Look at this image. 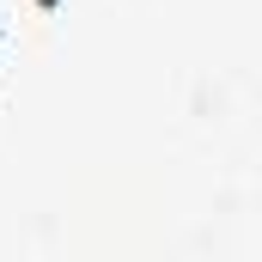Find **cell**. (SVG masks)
<instances>
[{
	"mask_svg": "<svg viewBox=\"0 0 262 262\" xmlns=\"http://www.w3.org/2000/svg\"><path fill=\"white\" fill-rule=\"evenodd\" d=\"M43 6H61V0H43Z\"/></svg>",
	"mask_w": 262,
	"mask_h": 262,
	"instance_id": "6da1fadb",
	"label": "cell"
}]
</instances>
